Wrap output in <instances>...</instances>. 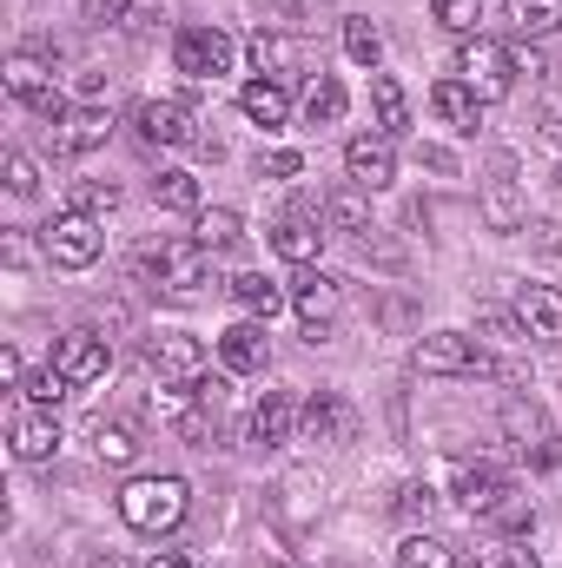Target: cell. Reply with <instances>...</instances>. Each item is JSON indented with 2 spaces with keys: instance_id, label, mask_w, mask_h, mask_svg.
Wrapping results in <instances>:
<instances>
[{
  "instance_id": "6da1fadb",
  "label": "cell",
  "mask_w": 562,
  "mask_h": 568,
  "mask_svg": "<svg viewBox=\"0 0 562 568\" xmlns=\"http://www.w3.org/2000/svg\"><path fill=\"white\" fill-rule=\"evenodd\" d=\"M205 278H212V252L199 239H145L133 252V284H145V291L192 297Z\"/></svg>"
},
{
  "instance_id": "7a4b0ae2",
  "label": "cell",
  "mask_w": 562,
  "mask_h": 568,
  "mask_svg": "<svg viewBox=\"0 0 562 568\" xmlns=\"http://www.w3.org/2000/svg\"><path fill=\"white\" fill-rule=\"evenodd\" d=\"M120 516L140 536H172L185 523V483L179 476H133L120 489Z\"/></svg>"
},
{
  "instance_id": "3957f363",
  "label": "cell",
  "mask_w": 562,
  "mask_h": 568,
  "mask_svg": "<svg viewBox=\"0 0 562 568\" xmlns=\"http://www.w3.org/2000/svg\"><path fill=\"white\" fill-rule=\"evenodd\" d=\"M456 73H463V87H470L476 100H510L523 67H516V53H510V47H496V40L470 33V40H463V53H456Z\"/></svg>"
},
{
  "instance_id": "277c9868",
  "label": "cell",
  "mask_w": 562,
  "mask_h": 568,
  "mask_svg": "<svg viewBox=\"0 0 562 568\" xmlns=\"http://www.w3.org/2000/svg\"><path fill=\"white\" fill-rule=\"evenodd\" d=\"M40 252H47V265H60V272H87V265L107 252V225H100L93 212H60V219L40 232Z\"/></svg>"
},
{
  "instance_id": "5b68a950",
  "label": "cell",
  "mask_w": 562,
  "mask_h": 568,
  "mask_svg": "<svg viewBox=\"0 0 562 568\" xmlns=\"http://www.w3.org/2000/svg\"><path fill=\"white\" fill-rule=\"evenodd\" d=\"M0 80H7V93H13L20 106H33V113H40V120H53V126L73 113V106L53 93V73H47V60H40V53H7Z\"/></svg>"
},
{
  "instance_id": "8992f818",
  "label": "cell",
  "mask_w": 562,
  "mask_h": 568,
  "mask_svg": "<svg viewBox=\"0 0 562 568\" xmlns=\"http://www.w3.org/2000/svg\"><path fill=\"white\" fill-rule=\"evenodd\" d=\"M145 371H152L159 384L199 390V384H205V344H199L192 331H159V337L145 344Z\"/></svg>"
},
{
  "instance_id": "52a82bcc",
  "label": "cell",
  "mask_w": 562,
  "mask_h": 568,
  "mask_svg": "<svg viewBox=\"0 0 562 568\" xmlns=\"http://www.w3.org/2000/svg\"><path fill=\"white\" fill-rule=\"evenodd\" d=\"M411 364H418L423 377H470V371H490L483 344L463 337V331H430L418 351H411Z\"/></svg>"
},
{
  "instance_id": "ba28073f",
  "label": "cell",
  "mask_w": 562,
  "mask_h": 568,
  "mask_svg": "<svg viewBox=\"0 0 562 568\" xmlns=\"http://www.w3.org/2000/svg\"><path fill=\"white\" fill-rule=\"evenodd\" d=\"M172 67H179L185 80H219V73L232 67V33H219V27H179Z\"/></svg>"
},
{
  "instance_id": "9c48e42d",
  "label": "cell",
  "mask_w": 562,
  "mask_h": 568,
  "mask_svg": "<svg viewBox=\"0 0 562 568\" xmlns=\"http://www.w3.org/2000/svg\"><path fill=\"white\" fill-rule=\"evenodd\" d=\"M53 364H60V377H67V384H100V377H107V364H113V337H100L93 324H80V331H67V337H60Z\"/></svg>"
},
{
  "instance_id": "30bf717a",
  "label": "cell",
  "mask_w": 562,
  "mask_h": 568,
  "mask_svg": "<svg viewBox=\"0 0 562 568\" xmlns=\"http://www.w3.org/2000/svg\"><path fill=\"white\" fill-rule=\"evenodd\" d=\"M7 443H13V456H20V463H47V456L60 449V417L20 397V404L7 410Z\"/></svg>"
},
{
  "instance_id": "8fae6325",
  "label": "cell",
  "mask_w": 562,
  "mask_h": 568,
  "mask_svg": "<svg viewBox=\"0 0 562 568\" xmlns=\"http://www.w3.org/2000/svg\"><path fill=\"white\" fill-rule=\"evenodd\" d=\"M245 53H252V67H259V80H291V73H304V40L298 33H284V27H259L252 40H245Z\"/></svg>"
},
{
  "instance_id": "7c38bea8",
  "label": "cell",
  "mask_w": 562,
  "mask_h": 568,
  "mask_svg": "<svg viewBox=\"0 0 562 568\" xmlns=\"http://www.w3.org/2000/svg\"><path fill=\"white\" fill-rule=\"evenodd\" d=\"M344 172H351V185H364V192H384L391 179H398V152L384 133H358V140L344 145Z\"/></svg>"
},
{
  "instance_id": "4fadbf2b",
  "label": "cell",
  "mask_w": 562,
  "mask_h": 568,
  "mask_svg": "<svg viewBox=\"0 0 562 568\" xmlns=\"http://www.w3.org/2000/svg\"><path fill=\"white\" fill-rule=\"evenodd\" d=\"M219 357H225V371H232V377H259V371L272 364L265 317H245V324H232V331L219 337Z\"/></svg>"
},
{
  "instance_id": "5bb4252c",
  "label": "cell",
  "mask_w": 562,
  "mask_h": 568,
  "mask_svg": "<svg viewBox=\"0 0 562 568\" xmlns=\"http://www.w3.org/2000/svg\"><path fill=\"white\" fill-rule=\"evenodd\" d=\"M516 489H510V476H496V469H476V463H463L456 469V503H463V516H476V523H496V509L510 503Z\"/></svg>"
},
{
  "instance_id": "9a60e30c",
  "label": "cell",
  "mask_w": 562,
  "mask_h": 568,
  "mask_svg": "<svg viewBox=\"0 0 562 568\" xmlns=\"http://www.w3.org/2000/svg\"><path fill=\"white\" fill-rule=\"evenodd\" d=\"M298 429H304V443H351V436H358V417H351V404H344L338 390H318V397L298 410Z\"/></svg>"
},
{
  "instance_id": "2e32d148",
  "label": "cell",
  "mask_w": 562,
  "mask_h": 568,
  "mask_svg": "<svg viewBox=\"0 0 562 568\" xmlns=\"http://www.w3.org/2000/svg\"><path fill=\"white\" fill-rule=\"evenodd\" d=\"M503 429H510V443H516L523 456H536L543 469L556 463V429H550V417H543L536 404H523V397H516V404H503Z\"/></svg>"
},
{
  "instance_id": "e0dca14e",
  "label": "cell",
  "mask_w": 562,
  "mask_h": 568,
  "mask_svg": "<svg viewBox=\"0 0 562 568\" xmlns=\"http://www.w3.org/2000/svg\"><path fill=\"white\" fill-rule=\"evenodd\" d=\"M516 324L536 344H562V291L556 284H523L516 291Z\"/></svg>"
},
{
  "instance_id": "ac0fdd59",
  "label": "cell",
  "mask_w": 562,
  "mask_h": 568,
  "mask_svg": "<svg viewBox=\"0 0 562 568\" xmlns=\"http://www.w3.org/2000/svg\"><path fill=\"white\" fill-rule=\"evenodd\" d=\"M291 304H298V317L311 324V344H318V331L338 317V304H344V284L338 278H318V272H298L291 278Z\"/></svg>"
},
{
  "instance_id": "d6986e66",
  "label": "cell",
  "mask_w": 562,
  "mask_h": 568,
  "mask_svg": "<svg viewBox=\"0 0 562 568\" xmlns=\"http://www.w3.org/2000/svg\"><path fill=\"white\" fill-rule=\"evenodd\" d=\"M133 126H140L145 145H192V113L179 106V100H140V113H133Z\"/></svg>"
},
{
  "instance_id": "ffe728a7",
  "label": "cell",
  "mask_w": 562,
  "mask_h": 568,
  "mask_svg": "<svg viewBox=\"0 0 562 568\" xmlns=\"http://www.w3.org/2000/svg\"><path fill=\"white\" fill-rule=\"evenodd\" d=\"M483 219L496 232H516L523 225V199H516V159H496L490 165V185H483Z\"/></svg>"
},
{
  "instance_id": "44dd1931",
  "label": "cell",
  "mask_w": 562,
  "mask_h": 568,
  "mask_svg": "<svg viewBox=\"0 0 562 568\" xmlns=\"http://www.w3.org/2000/svg\"><path fill=\"white\" fill-rule=\"evenodd\" d=\"M291 429H298V404H291L284 390H265V397L252 404V443H259V449H284Z\"/></svg>"
},
{
  "instance_id": "7402d4cb",
  "label": "cell",
  "mask_w": 562,
  "mask_h": 568,
  "mask_svg": "<svg viewBox=\"0 0 562 568\" xmlns=\"http://www.w3.org/2000/svg\"><path fill=\"white\" fill-rule=\"evenodd\" d=\"M272 252L291 258V265H311L318 252H324V232H318V219H304V212H284L279 225H272Z\"/></svg>"
},
{
  "instance_id": "603a6c76",
  "label": "cell",
  "mask_w": 562,
  "mask_h": 568,
  "mask_svg": "<svg viewBox=\"0 0 562 568\" xmlns=\"http://www.w3.org/2000/svg\"><path fill=\"white\" fill-rule=\"evenodd\" d=\"M371 113H378V133L384 140H404L411 133V100L391 73H371Z\"/></svg>"
},
{
  "instance_id": "cb8c5ba5",
  "label": "cell",
  "mask_w": 562,
  "mask_h": 568,
  "mask_svg": "<svg viewBox=\"0 0 562 568\" xmlns=\"http://www.w3.org/2000/svg\"><path fill=\"white\" fill-rule=\"evenodd\" d=\"M430 106H436V120H443V126H456V133H476V126H483V100H476L463 80H436Z\"/></svg>"
},
{
  "instance_id": "d4e9b609",
  "label": "cell",
  "mask_w": 562,
  "mask_h": 568,
  "mask_svg": "<svg viewBox=\"0 0 562 568\" xmlns=\"http://www.w3.org/2000/svg\"><path fill=\"white\" fill-rule=\"evenodd\" d=\"M107 133H113V120L100 106H73L53 140H60V152H93V145H107Z\"/></svg>"
},
{
  "instance_id": "484cf974",
  "label": "cell",
  "mask_w": 562,
  "mask_h": 568,
  "mask_svg": "<svg viewBox=\"0 0 562 568\" xmlns=\"http://www.w3.org/2000/svg\"><path fill=\"white\" fill-rule=\"evenodd\" d=\"M562 27V0H510V33L516 40H550Z\"/></svg>"
},
{
  "instance_id": "4316f807",
  "label": "cell",
  "mask_w": 562,
  "mask_h": 568,
  "mask_svg": "<svg viewBox=\"0 0 562 568\" xmlns=\"http://www.w3.org/2000/svg\"><path fill=\"white\" fill-rule=\"evenodd\" d=\"M344 106H351V93H344L331 73H311V87H304V120H311V126H338Z\"/></svg>"
},
{
  "instance_id": "83f0119b",
  "label": "cell",
  "mask_w": 562,
  "mask_h": 568,
  "mask_svg": "<svg viewBox=\"0 0 562 568\" xmlns=\"http://www.w3.org/2000/svg\"><path fill=\"white\" fill-rule=\"evenodd\" d=\"M239 106H245L252 126H284V120H291V100H284L279 80H252V87L239 93Z\"/></svg>"
},
{
  "instance_id": "f1b7e54d",
  "label": "cell",
  "mask_w": 562,
  "mask_h": 568,
  "mask_svg": "<svg viewBox=\"0 0 562 568\" xmlns=\"http://www.w3.org/2000/svg\"><path fill=\"white\" fill-rule=\"evenodd\" d=\"M232 297L245 304V317H265V324L284 311V291L265 278V272H239V278H232Z\"/></svg>"
},
{
  "instance_id": "f546056e",
  "label": "cell",
  "mask_w": 562,
  "mask_h": 568,
  "mask_svg": "<svg viewBox=\"0 0 562 568\" xmlns=\"http://www.w3.org/2000/svg\"><path fill=\"white\" fill-rule=\"evenodd\" d=\"M324 212H331L338 232H371V199H364V185H338V192L324 199Z\"/></svg>"
},
{
  "instance_id": "4dcf8cb0",
  "label": "cell",
  "mask_w": 562,
  "mask_h": 568,
  "mask_svg": "<svg viewBox=\"0 0 562 568\" xmlns=\"http://www.w3.org/2000/svg\"><path fill=\"white\" fill-rule=\"evenodd\" d=\"M192 239H199V245H205V252L219 258V252H232V245H239L245 232H239V212H225V205H219V212H199Z\"/></svg>"
},
{
  "instance_id": "1f68e13d",
  "label": "cell",
  "mask_w": 562,
  "mask_h": 568,
  "mask_svg": "<svg viewBox=\"0 0 562 568\" xmlns=\"http://www.w3.org/2000/svg\"><path fill=\"white\" fill-rule=\"evenodd\" d=\"M152 199H159L165 212H205V205H199V179H192V172H159V179H152Z\"/></svg>"
},
{
  "instance_id": "d6a6232c",
  "label": "cell",
  "mask_w": 562,
  "mask_h": 568,
  "mask_svg": "<svg viewBox=\"0 0 562 568\" xmlns=\"http://www.w3.org/2000/svg\"><path fill=\"white\" fill-rule=\"evenodd\" d=\"M133 449H140V443H133V429H127V424H100V429H93V456H100L107 469H127V463H133Z\"/></svg>"
},
{
  "instance_id": "836d02e7",
  "label": "cell",
  "mask_w": 562,
  "mask_h": 568,
  "mask_svg": "<svg viewBox=\"0 0 562 568\" xmlns=\"http://www.w3.org/2000/svg\"><path fill=\"white\" fill-rule=\"evenodd\" d=\"M344 53H351L358 67L378 73V60H384V33H378L371 20H344Z\"/></svg>"
},
{
  "instance_id": "e575fe53",
  "label": "cell",
  "mask_w": 562,
  "mask_h": 568,
  "mask_svg": "<svg viewBox=\"0 0 562 568\" xmlns=\"http://www.w3.org/2000/svg\"><path fill=\"white\" fill-rule=\"evenodd\" d=\"M20 397H27V404H40V410H53V404L67 397V377H60V364H47V371H27V377H20Z\"/></svg>"
},
{
  "instance_id": "d590c367",
  "label": "cell",
  "mask_w": 562,
  "mask_h": 568,
  "mask_svg": "<svg viewBox=\"0 0 562 568\" xmlns=\"http://www.w3.org/2000/svg\"><path fill=\"white\" fill-rule=\"evenodd\" d=\"M113 205H120V185H113V179H80V185H73V212H93V219H107Z\"/></svg>"
},
{
  "instance_id": "8d00e7d4",
  "label": "cell",
  "mask_w": 562,
  "mask_h": 568,
  "mask_svg": "<svg viewBox=\"0 0 562 568\" xmlns=\"http://www.w3.org/2000/svg\"><path fill=\"white\" fill-rule=\"evenodd\" d=\"M476 568H536V556L523 549V536H496L490 549H476Z\"/></svg>"
},
{
  "instance_id": "74e56055",
  "label": "cell",
  "mask_w": 562,
  "mask_h": 568,
  "mask_svg": "<svg viewBox=\"0 0 562 568\" xmlns=\"http://www.w3.org/2000/svg\"><path fill=\"white\" fill-rule=\"evenodd\" d=\"M179 436H185L192 449H212V443H219V404H199V410H185V417H179Z\"/></svg>"
},
{
  "instance_id": "f35d334b",
  "label": "cell",
  "mask_w": 562,
  "mask_h": 568,
  "mask_svg": "<svg viewBox=\"0 0 562 568\" xmlns=\"http://www.w3.org/2000/svg\"><path fill=\"white\" fill-rule=\"evenodd\" d=\"M398 568H456V556H450L436 536H411L404 556H398Z\"/></svg>"
},
{
  "instance_id": "ab89813d",
  "label": "cell",
  "mask_w": 562,
  "mask_h": 568,
  "mask_svg": "<svg viewBox=\"0 0 562 568\" xmlns=\"http://www.w3.org/2000/svg\"><path fill=\"white\" fill-rule=\"evenodd\" d=\"M430 7H436V20H443L450 33H463V40H470L476 20H483V0H430Z\"/></svg>"
},
{
  "instance_id": "60d3db41",
  "label": "cell",
  "mask_w": 562,
  "mask_h": 568,
  "mask_svg": "<svg viewBox=\"0 0 562 568\" xmlns=\"http://www.w3.org/2000/svg\"><path fill=\"white\" fill-rule=\"evenodd\" d=\"M7 192H13V199H33V192H40V172H33L27 152H7Z\"/></svg>"
},
{
  "instance_id": "b9f144b4",
  "label": "cell",
  "mask_w": 562,
  "mask_h": 568,
  "mask_svg": "<svg viewBox=\"0 0 562 568\" xmlns=\"http://www.w3.org/2000/svg\"><path fill=\"white\" fill-rule=\"evenodd\" d=\"M304 172V159L291 152V145H272V152H259V179H298Z\"/></svg>"
},
{
  "instance_id": "7bdbcfd3",
  "label": "cell",
  "mask_w": 562,
  "mask_h": 568,
  "mask_svg": "<svg viewBox=\"0 0 562 568\" xmlns=\"http://www.w3.org/2000/svg\"><path fill=\"white\" fill-rule=\"evenodd\" d=\"M127 20V0H87V27H120Z\"/></svg>"
},
{
  "instance_id": "ee69618b",
  "label": "cell",
  "mask_w": 562,
  "mask_h": 568,
  "mask_svg": "<svg viewBox=\"0 0 562 568\" xmlns=\"http://www.w3.org/2000/svg\"><path fill=\"white\" fill-rule=\"evenodd\" d=\"M536 126H543V140H556L562 145V87L543 100V113H536Z\"/></svg>"
},
{
  "instance_id": "f6af8a7d",
  "label": "cell",
  "mask_w": 562,
  "mask_h": 568,
  "mask_svg": "<svg viewBox=\"0 0 562 568\" xmlns=\"http://www.w3.org/2000/svg\"><path fill=\"white\" fill-rule=\"evenodd\" d=\"M430 503H436V496H430V483H411L398 509H404V516H430Z\"/></svg>"
},
{
  "instance_id": "bcb514c9",
  "label": "cell",
  "mask_w": 562,
  "mask_h": 568,
  "mask_svg": "<svg viewBox=\"0 0 562 568\" xmlns=\"http://www.w3.org/2000/svg\"><path fill=\"white\" fill-rule=\"evenodd\" d=\"M145 568H205V562H199V556H185V549H159Z\"/></svg>"
},
{
  "instance_id": "7dc6e473",
  "label": "cell",
  "mask_w": 562,
  "mask_h": 568,
  "mask_svg": "<svg viewBox=\"0 0 562 568\" xmlns=\"http://www.w3.org/2000/svg\"><path fill=\"white\" fill-rule=\"evenodd\" d=\"M7 258H13V265H33V245H27L20 232H7Z\"/></svg>"
},
{
  "instance_id": "c3c4849f",
  "label": "cell",
  "mask_w": 562,
  "mask_h": 568,
  "mask_svg": "<svg viewBox=\"0 0 562 568\" xmlns=\"http://www.w3.org/2000/svg\"><path fill=\"white\" fill-rule=\"evenodd\" d=\"M87 568H127V562H120V556H93Z\"/></svg>"
},
{
  "instance_id": "681fc988",
  "label": "cell",
  "mask_w": 562,
  "mask_h": 568,
  "mask_svg": "<svg viewBox=\"0 0 562 568\" xmlns=\"http://www.w3.org/2000/svg\"><path fill=\"white\" fill-rule=\"evenodd\" d=\"M272 568H291V562H272Z\"/></svg>"
}]
</instances>
